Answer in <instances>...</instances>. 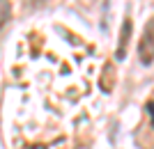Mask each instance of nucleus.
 Listing matches in <instances>:
<instances>
[{
    "label": "nucleus",
    "instance_id": "nucleus-5",
    "mask_svg": "<svg viewBox=\"0 0 154 149\" xmlns=\"http://www.w3.org/2000/svg\"><path fill=\"white\" fill-rule=\"evenodd\" d=\"M145 110H147L149 122H152V126H154V101H147V103H145Z\"/></svg>",
    "mask_w": 154,
    "mask_h": 149
},
{
    "label": "nucleus",
    "instance_id": "nucleus-1",
    "mask_svg": "<svg viewBox=\"0 0 154 149\" xmlns=\"http://www.w3.org/2000/svg\"><path fill=\"white\" fill-rule=\"evenodd\" d=\"M138 58L145 67L154 62V19H149L143 28L140 41H138Z\"/></svg>",
    "mask_w": 154,
    "mask_h": 149
},
{
    "label": "nucleus",
    "instance_id": "nucleus-4",
    "mask_svg": "<svg viewBox=\"0 0 154 149\" xmlns=\"http://www.w3.org/2000/svg\"><path fill=\"white\" fill-rule=\"evenodd\" d=\"M9 16H12V5H9V0H0V28L9 21Z\"/></svg>",
    "mask_w": 154,
    "mask_h": 149
},
{
    "label": "nucleus",
    "instance_id": "nucleus-2",
    "mask_svg": "<svg viewBox=\"0 0 154 149\" xmlns=\"http://www.w3.org/2000/svg\"><path fill=\"white\" fill-rule=\"evenodd\" d=\"M131 19H124L122 23V32H120V41H117V48H115V58L117 60H124L127 58V46H129V39H131Z\"/></svg>",
    "mask_w": 154,
    "mask_h": 149
},
{
    "label": "nucleus",
    "instance_id": "nucleus-3",
    "mask_svg": "<svg viewBox=\"0 0 154 149\" xmlns=\"http://www.w3.org/2000/svg\"><path fill=\"white\" fill-rule=\"evenodd\" d=\"M99 85H101L103 92H113V85H115V67L113 64L103 67V73H101V78H99Z\"/></svg>",
    "mask_w": 154,
    "mask_h": 149
},
{
    "label": "nucleus",
    "instance_id": "nucleus-6",
    "mask_svg": "<svg viewBox=\"0 0 154 149\" xmlns=\"http://www.w3.org/2000/svg\"><path fill=\"white\" fill-rule=\"evenodd\" d=\"M35 2H44V0H35Z\"/></svg>",
    "mask_w": 154,
    "mask_h": 149
}]
</instances>
